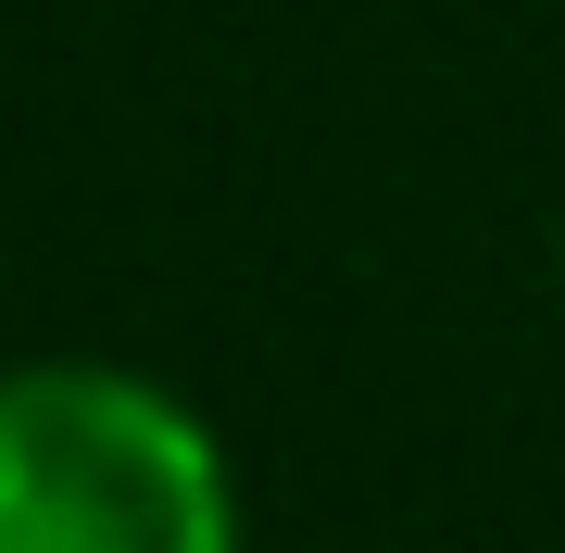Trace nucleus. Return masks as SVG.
Returning a JSON list of instances; mask_svg holds the SVG:
<instances>
[{"label": "nucleus", "instance_id": "1", "mask_svg": "<svg viewBox=\"0 0 565 553\" xmlns=\"http://www.w3.org/2000/svg\"><path fill=\"white\" fill-rule=\"evenodd\" d=\"M0 553H239L226 440L139 365H0Z\"/></svg>", "mask_w": 565, "mask_h": 553}]
</instances>
